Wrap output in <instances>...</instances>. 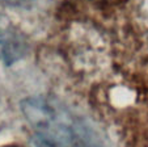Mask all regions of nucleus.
<instances>
[{"mask_svg":"<svg viewBox=\"0 0 148 147\" xmlns=\"http://www.w3.org/2000/svg\"><path fill=\"white\" fill-rule=\"evenodd\" d=\"M72 147H100V143L96 141L93 133L80 122H75L71 137Z\"/></svg>","mask_w":148,"mask_h":147,"instance_id":"f257e3e1","label":"nucleus"},{"mask_svg":"<svg viewBox=\"0 0 148 147\" xmlns=\"http://www.w3.org/2000/svg\"><path fill=\"white\" fill-rule=\"evenodd\" d=\"M33 143H34V147H60L58 143L55 142L50 141L47 138H43L41 135H34V139H33Z\"/></svg>","mask_w":148,"mask_h":147,"instance_id":"f03ea898","label":"nucleus"}]
</instances>
